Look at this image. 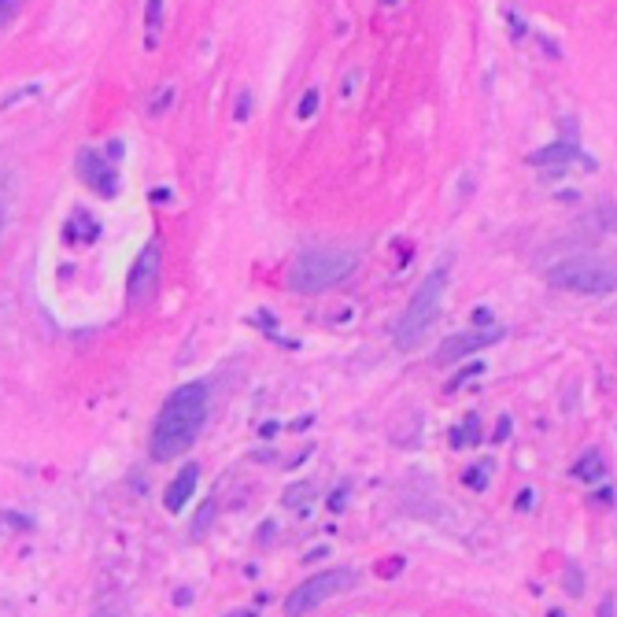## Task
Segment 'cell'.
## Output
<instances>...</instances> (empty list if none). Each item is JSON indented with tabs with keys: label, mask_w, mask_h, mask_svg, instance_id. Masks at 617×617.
Returning a JSON list of instances; mask_svg holds the SVG:
<instances>
[{
	"label": "cell",
	"mask_w": 617,
	"mask_h": 617,
	"mask_svg": "<svg viewBox=\"0 0 617 617\" xmlns=\"http://www.w3.org/2000/svg\"><path fill=\"white\" fill-rule=\"evenodd\" d=\"M569 159H581V152H577L573 145H566V141H558V145H547V148H540V152H533L529 163L547 167V163H569Z\"/></svg>",
	"instance_id": "8fae6325"
},
{
	"label": "cell",
	"mask_w": 617,
	"mask_h": 617,
	"mask_svg": "<svg viewBox=\"0 0 617 617\" xmlns=\"http://www.w3.org/2000/svg\"><path fill=\"white\" fill-rule=\"evenodd\" d=\"M159 270H163V244L152 237V241L141 248L134 270H130V278H126V292H130V300L145 303L148 296L159 289Z\"/></svg>",
	"instance_id": "8992f818"
},
{
	"label": "cell",
	"mask_w": 617,
	"mask_h": 617,
	"mask_svg": "<svg viewBox=\"0 0 617 617\" xmlns=\"http://www.w3.org/2000/svg\"><path fill=\"white\" fill-rule=\"evenodd\" d=\"M0 233H4V211H0Z\"/></svg>",
	"instance_id": "484cf974"
},
{
	"label": "cell",
	"mask_w": 617,
	"mask_h": 617,
	"mask_svg": "<svg viewBox=\"0 0 617 617\" xmlns=\"http://www.w3.org/2000/svg\"><path fill=\"white\" fill-rule=\"evenodd\" d=\"M507 433H510V418H499V425H496V444H503V440H507Z\"/></svg>",
	"instance_id": "44dd1931"
},
{
	"label": "cell",
	"mask_w": 617,
	"mask_h": 617,
	"mask_svg": "<svg viewBox=\"0 0 617 617\" xmlns=\"http://www.w3.org/2000/svg\"><path fill=\"white\" fill-rule=\"evenodd\" d=\"M74 167H78V178H82L93 193H104V196L119 193V170H115V163H111L108 156H100L93 148H82Z\"/></svg>",
	"instance_id": "ba28073f"
},
{
	"label": "cell",
	"mask_w": 617,
	"mask_h": 617,
	"mask_svg": "<svg viewBox=\"0 0 617 617\" xmlns=\"http://www.w3.org/2000/svg\"><path fill=\"white\" fill-rule=\"evenodd\" d=\"M196 477H200V466L196 462H189L174 481H170V488H167V496H163V507L170 510V514H178V510L189 503V496L196 492Z\"/></svg>",
	"instance_id": "9c48e42d"
},
{
	"label": "cell",
	"mask_w": 617,
	"mask_h": 617,
	"mask_svg": "<svg viewBox=\"0 0 617 617\" xmlns=\"http://www.w3.org/2000/svg\"><path fill=\"white\" fill-rule=\"evenodd\" d=\"M315 111H318V93L311 89V93H307V97L300 100V119H311Z\"/></svg>",
	"instance_id": "e0dca14e"
},
{
	"label": "cell",
	"mask_w": 617,
	"mask_h": 617,
	"mask_svg": "<svg viewBox=\"0 0 617 617\" xmlns=\"http://www.w3.org/2000/svg\"><path fill=\"white\" fill-rule=\"evenodd\" d=\"M15 8H19V4H8V0H0V26H4V23H8V19H12Z\"/></svg>",
	"instance_id": "ffe728a7"
},
{
	"label": "cell",
	"mask_w": 617,
	"mask_h": 617,
	"mask_svg": "<svg viewBox=\"0 0 617 617\" xmlns=\"http://www.w3.org/2000/svg\"><path fill=\"white\" fill-rule=\"evenodd\" d=\"M315 499V484H296V488H289L285 492V507H300V503H311Z\"/></svg>",
	"instance_id": "9a60e30c"
},
{
	"label": "cell",
	"mask_w": 617,
	"mask_h": 617,
	"mask_svg": "<svg viewBox=\"0 0 617 617\" xmlns=\"http://www.w3.org/2000/svg\"><path fill=\"white\" fill-rule=\"evenodd\" d=\"M547 281H551L555 289L588 292V296H610L617 285L614 263H603V259H595V255L562 259V263H555V267L547 270Z\"/></svg>",
	"instance_id": "277c9868"
},
{
	"label": "cell",
	"mask_w": 617,
	"mask_h": 617,
	"mask_svg": "<svg viewBox=\"0 0 617 617\" xmlns=\"http://www.w3.org/2000/svg\"><path fill=\"white\" fill-rule=\"evenodd\" d=\"M97 233H100V226L93 222V218L85 215V211H74L71 226H67V237H71V241H93Z\"/></svg>",
	"instance_id": "7c38bea8"
},
{
	"label": "cell",
	"mask_w": 617,
	"mask_h": 617,
	"mask_svg": "<svg viewBox=\"0 0 617 617\" xmlns=\"http://www.w3.org/2000/svg\"><path fill=\"white\" fill-rule=\"evenodd\" d=\"M481 370H484V363H473V366H466V370H462V374H455V381H451V388H459L462 381H466V377L481 374Z\"/></svg>",
	"instance_id": "ac0fdd59"
},
{
	"label": "cell",
	"mask_w": 617,
	"mask_h": 617,
	"mask_svg": "<svg viewBox=\"0 0 617 617\" xmlns=\"http://www.w3.org/2000/svg\"><path fill=\"white\" fill-rule=\"evenodd\" d=\"M503 333L507 329L499 326H488V329H470V333H455V337H448L440 348H436V363H462L466 355H473V351L488 348V344H499L503 340Z\"/></svg>",
	"instance_id": "52a82bcc"
},
{
	"label": "cell",
	"mask_w": 617,
	"mask_h": 617,
	"mask_svg": "<svg viewBox=\"0 0 617 617\" xmlns=\"http://www.w3.org/2000/svg\"><path fill=\"white\" fill-rule=\"evenodd\" d=\"M551 617H562V614H558V610H551Z\"/></svg>",
	"instance_id": "4316f807"
},
{
	"label": "cell",
	"mask_w": 617,
	"mask_h": 617,
	"mask_svg": "<svg viewBox=\"0 0 617 617\" xmlns=\"http://www.w3.org/2000/svg\"><path fill=\"white\" fill-rule=\"evenodd\" d=\"M473 322H484V326H488V322H492V315H488V311H473Z\"/></svg>",
	"instance_id": "603a6c76"
},
{
	"label": "cell",
	"mask_w": 617,
	"mask_h": 617,
	"mask_svg": "<svg viewBox=\"0 0 617 617\" xmlns=\"http://www.w3.org/2000/svg\"><path fill=\"white\" fill-rule=\"evenodd\" d=\"M97 617H119V614H111V610H100V614Z\"/></svg>",
	"instance_id": "d4e9b609"
},
{
	"label": "cell",
	"mask_w": 617,
	"mask_h": 617,
	"mask_svg": "<svg viewBox=\"0 0 617 617\" xmlns=\"http://www.w3.org/2000/svg\"><path fill=\"white\" fill-rule=\"evenodd\" d=\"M230 617H255V610H237V614H230Z\"/></svg>",
	"instance_id": "cb8c5ba5"
},
{
	"label": "cell",
	"mask_w": 617,
	"mask_h": 617,
	"mask_svg": "<svg viewBox=\"0 0 617 617\" xmlns=\"http://www.w3.org/2000/svg\"><path fill=\"white\" fill-rule=\"evenodd\" d=\"M34 518H26L19 510H0V533H30Z\"/></svg>",
	"instance_id": "5bb4252c"
},
{
	"label": "cell",
	"mask_w": 617,
	"mask_h": 617,
	"mask_svg": "<svg viewBox=\"0 0 617 617\" xmlns=\"http://www.w3.org/2000/svg\"><path fill=\"white\" fill-rule=\"evenodd\" d=\"M599 617H614V595H606L603 606H599Z\"/></svg>",
	"instance_id": "7402d4cb"
},
{
	"label": "cell",
	"mask_w": 617,
	"mask_h": 617,
	"mask_svg": "<svg viewBox=\"0 0 617 617\" xmlns=\"http://www.w3.org/2000/svg\"><path fill=\"white\" fill-rule=\"evenodd\" d=\"M351 584H355V573H351V569H322L315 577H307L300 588H292V595L285 599V614L289 617L311 614V610H318L326 599L348 592Z\"/></svg>",
	"instance_id": "5b68a950"
},
{
	"label": "cell",
	"mask_w": 617,
	"mask_h": 617,
	"mask_svg": "<svg viewBox=\"0 0 617 617\" xmlns=\"http://www.w3.org/2000/svg\"><path fill=\"white\" fill-rule=\"evenodd\" d=\"M477 440H481V422L470 414V418L462 422V429L451 433V448H470V444H477Z\"/></svg>",
	"instance_id": "4fadbf2b"
},
{
	"label": "cell",
	"mask_w": 617,
	"mask_h": 617,
	"mask_svg": "<svg viewBox=\"0 0 617 617\" xmlns=\"http://www.w3.org/2000/svg\"><path fill=\"white\" fill-rule=\"evenodd\" d=\"M462 481L470 484V488H484V484H488V466H470Z\"/></svg>",
	"instance_id": "2e32d148"
},
{
	"label": "cell",
	"mask_w": 617,
	"mask_h": 617,
	"mask_svg": "<svg viewBox=\"0 0 617 617\" xmlns=\"http://www.w3.org/2000/svg\"><path fill=\"white\" fill-rule=\"evenodd\" d=\"M359 267V255L351 252V248H307L292 259L289 267V289L292 292H307V296H315V292H326L333 285H340L344 278H351Z\"/></svg>",
	"instance_id": "7a4b0ae2"
},
{
	"label": "cell",
	"mask_w": 617,
	"mask_h": 617,
	"mask_svg": "<svg viewBox=\"0 0 617 617\" xmlns=\"http://www.w3.org/2000/svg\"><path fill=\"white\" fill-rule=\"evenodd\" d=\"M211 514H215V507H211V503H204V507H200V518H196V529H193V533H204V525L211 521Z\"/></svg>",
	"instance_id": "d6986e66"
},
{
	"label": "cell",
	"mask_w": 617,
	"mask_h": 617,
	"mask_svg": "<svg viewBox=\"0 0 617 617\" xmlns=\"http://www.w3.org/2000/svg\"><path fill=\"white\" fill-rule=\"evenodd\" d=\"M573 477L577 481H588V484H599L606 477V459H603V451H584L581 459L573 462Z\"/></svg>",
	"instance_id": "30bf717a"
},
{
	"label": "cell",
	"mask_w": 617,
	"mask_h": 617,
	"mask_svg": "<svg viewBox=\"0 0 617 617\" xmlns=\"http://www.w3.org/2000/svg\"><path fill=\"white\" fill-rule=\"evenodd\" d=\"M444 292H448V267H436L433 274H425V281L414 289L407 311L396 322V348L411 351L425 340V333L436 326V318L444 311Z\"/></svg>",
	"instance_id": "3957f363"
},
{
	"label": "cell",
	"mask_w": 617,
	"mask_h": 617,
	"mask_svg": "<svg viewBox=\"0 0 617 617\" xmlns=\"http://www.w3.org/2000/svg\"><path fill=\"white\" fill-rule=\"evenodd\" d=\"M204 422H207V388L200 381L174 388L167 396V403L159 407L156 425H152V440H148L152 459L156 462L178 459L182 451H189L196 444Z\"/></svg>",
	"instance_id": "6da1fadb"
}]
</instances>
